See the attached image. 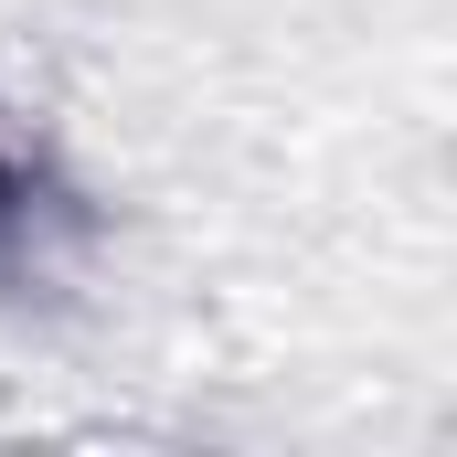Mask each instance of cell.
Listing matches in <instances>:
<instances>
[{
    "mask_svg": "<svg viewBox=\"0 0 457 457\" xmlns=\"http://www.w3.org/2000/svg\"><path fill=\"white\" fill-rule=\"evenodd\" d=\"M21 213H32V181H21V160H11V149H0V245H11V234H21Z\"/></svg>",
    "mask_w": 457,
    "mask_h": 457,
    "instance_id": "cell-1",
    "label": "cell"
}]
</instances>
